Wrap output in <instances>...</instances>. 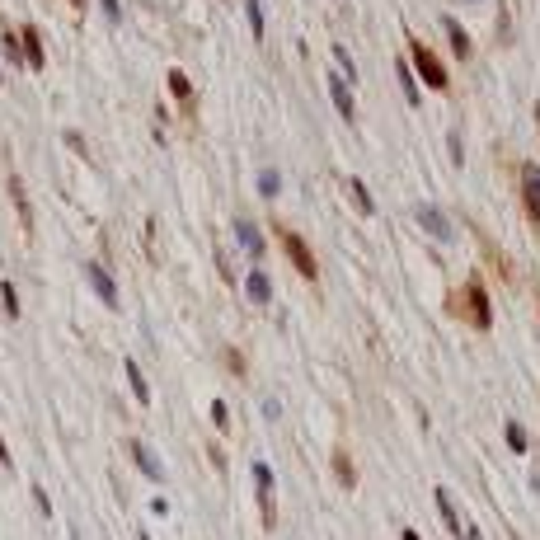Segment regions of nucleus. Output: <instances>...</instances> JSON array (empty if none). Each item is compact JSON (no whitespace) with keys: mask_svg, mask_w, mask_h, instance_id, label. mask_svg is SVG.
Instances as JSON below:
<instances>
[{"mask_svg":"<svg viewBox=\"0 0 540 540\" xmlns=\"http://www.w3.org/2000/svg\"><path fill=\"white\" fill-rule=\"evenodd\" d=\"M409 57H414V71L423 76V85H428V90H447V85H451V76H447V66H442V57H437L428 43L409 38Z\"/></svg>","mask_w":540,"mask_h":540,"instance_id":"1","label":"nucleus"},{"mask_svg":"<svg viewBox=\"0 0 540 540\" xmlns=\"http://www.w3.org/2000/svg\"><path fill=\"white\" fill-rule=\"evenodd\" d=\"M278 240H282V249H287V259H292V268L301 273V278H306V282L320 278V263H315V254L306 249V240H301V235L287 231V226H278Z\"/></svg>","mask_w":540,"mask_h":540,"instance_id":"2","label":"nucleus"},{"mask_svg":"<svg viewBox=\"0 0 540 540\" xmlns=\"http://www.w3.org/2000/svg\"><path fill=\"white\" fill-rule=\"evenodd\" d=\"M451 310H465L475 329H489V324H494V310H489V292H484V282H479V278L465 282V306H451Z\"/></svg>","mask_w":540,"mask_h":540,"instance_id":"3","label":"nucleus"},{"mask_svg":"<svg viewBox=\"0 0 540 540\" xmlns=\"http://www.w3.org/2000/svg\"><path fill=\"white\" fill-rule=\"evenodd\" d=\"M254 489H259V517L263 526H273L278 522V503H273V470L263 461H254Z\"/></svg>","mask_w":540,"mask_h":540,"instance_id":"4","label":"nucleus"},{"mask_svg":"<svg viewBox=\"0 0 540 540\" xmlns=\"http://www.w3.org/2000/svg\"><path fill=\"white\" fill-rule=\"evenodd\" d=\"M522 202H526V216H531V226H536V235H540V170L536 165L522 170Z\"/></svg>","mask_w":540,"mask_h":540,"instance_id":"5","label":"nucleus"},{"mask_svg":"<svg viewBox=\"0 0 540 540\" xmlns=\"http://www.w3.org/2000/svg\"><path fill=\"white\" fill-rule=\"evenodd\" d=\"M414 216H418V226H423V231H428L432 240H451V221H447L442 212H437L432 202H418V207H414Z\"/></svg>","mask_w":540,"mask_h":540,"instance_id":"6","label":"nucleus"},{"mask_svg":"<svg viewBox=\"0 0 540 540\" xmlns=\"http://www.w3.org/2000/svg\"><path fill=\"white\" fill-rule=\"evenodd\" d=\"M85 278H90V287H94V292L104 296V306H108V310H118V306H123V296H118L113 278H108V273L99 268V263H85Z\"/></svg>","mask_w":540,"mask_h":540,"instance_id":"7","label":"nucleus"},{"mask_svg":"<svg viewBox=\"0 0 540 540\" xmlns=\"http://www.w3.org/2000/svg\"><path fill=\"white\" fill-rule=\"evenodd\" d=\"M19 43H24V62H29V71H43V66H47L43 33L33 29V24H24V29H19Z\"/></svg>","mask_w":540,"mask_h":540,"instance_id":"8","label":"nucleus"},{"mask_svg":"<svg viewBox=\"0 0 540 540\" xmlns=\"http://www.w3.org/2000/svg\"><path fill=\"white\" fill-rule=\"evenodd\" d=\"M329 99H334V108H339L343 123H357V104H353V90H348V80L329 76Z\"/></svg>","mask_w":540,"mask_h":540,"instance_id":"9","label":"nucleus"},{"mask_svg":"<svg viewBox=\"0 0 540 540\" xmlns=\"http://www.w3.org/2000/svg\"><path fill=\"white\" fill-rule=\"evenodd\" d=\"M132 456H137V465H141V475H146V479H155V484H165V479H170V475H165V461H160L146 442H132Z\"/></svg>","mask_w":540,"mask_h":540,"instance_id":"10","label":"nucleus"},{"mask_svg":"<svg viewBox=\"0 0 540 540\" xmlns=\"http://www.w3.org/2000/svg\"><path fill=\"white\" fill-rule=\"evenodd\" d=\"M170 94H174V99H179V108H184L188 118L198 113V99H193V85H188V76H184V71H179V66H174V71H170Z\"/></svg>","mask_w":540,"mask_h":540,"instance_id":"11","label":"nucleus"},{"mask_svg":"<svg viewBox=\"0 0 540 540\" xmlns=\"http://www.w3.org/2000/svg\"><path fill=\"white\" fill-rule=\"evenodd\" d=\"M442 29H447V38H451V52L461 57V62H470V52H475V43H470V33L461 29V19H442Z\"/></svg>","mask_w":540,"mask_h":540,"instance_id":"12","label":"nucleus"},{"mask_svg":"<svg viewBox=\"0 0 540 540\" xmlns=\"http://www.w3.org/2000/svg\"><path fill=\"white\" fill-rule=\"evenodd\" d=\"M437 512H442V522H447L451 536H461V540H465V522H461V512H456V503H451L447 489H437Z\"/></svg>","mask_w":540,"mask_h":540,"instance_id":"13","label":"nucleus"},{"mask_svg":"<svg viewBox=\"0 0 540 540\" xmlns=\"http://www.w3.org/2000/svg\"><path fill=\"white\" fill-rule=\"evenodd\" d=\"M235 240H240V245H245V254H254V259L263 254V235H259V226H254V221H245V216L235 221Z\"/></svg>","mask_w":540,"mask_h":540,"instance_id":"14","label":"nucleus"},{"mask_svg":"<svg viewBox=\"0 0 540 540\" xmlns=\"http://www.w3.org/2000/svg\"><path fill=\"white\" fill-rule=\"evenodd\" d=\"M249 301H259V306H268V301H273V282H268V273H259V268H254V273H249Z\"/></svg>","mask_w":540,"mask_h":540,"instance_id":"15","label":"nucleus"},{"mask_svg":"<svg viewBox=\"0 0 540 540\" xmlns=\"http://www.w3.org/2000/svg\"><path fill=\"white\" fill-rule=\"evenodd\" d=\"M395 76H400V85H404V99H409V104H418V80H414V66L404 62H395Z\"/></svg>","mask_w":540,"mask_h":540,"instance_id":"16","label":"nucleus"},{"mask_svg":"<svg viewBox=\"0 0 540 540\" xmlns=\"http://www.w3.org/2000/svg\"><path fill=\"white\" fill-rule=\"evenodd\" d=\"M123 371H127V381H132V390H137V400L146 404V400H151V386H146V376H141V367L132 362V357H127V362H123Z\"/></svg>","mask_w":540,"mask_h":540,"instance_id":"17","label":"nucleus"},{"mask_svg":"<svg viewBox=\"0 0 540 540\" xmlns=\"http://www.w3.org/2000/svg\"><path fill=\"white\" fill-rule=\"evenodd\" d=\"M348 193H353V202H357L367 216L376 212V202H371V193H367V184H362V179H348Z\"/></svg>","mask_w":540,"mask_h":540,"instance_id":"18","label":"nucleus"},{"mask_svg":"<svg viewBox=\"0 0 540 540\" xmlns=\"http://www.w3.org/2000/svg\"><path fill=\"white\" fill-rule=\"evenodd\" d=\"M10 193H15V207H19V221H24V231H29V202H24V184H19V174H10Z\"/></svg>","mask_w":540,"mask_h":540,"instance_id":"19","label":"nucleus"},{"mask_svg":"<svg viewBox=\"0 0 540 540\" xmlns=\"http://www.w3.org/2000/svg\"><path fill=\"white\" fill-rule=\"evenodd\" d=\"M334 470H339V479L348 484V489L357 484V475H353V461H348V451H334Z\"/></svg>","mask_w":540,"mask_h":540,"instance_id":"20","label":"nucleus"},{"mask_svg":"<svg viewBox=\"0 0 540 540\" xmlns=\"http://www.w3.org/2000/svg\"><path fill=\"white\" fill-rule=\"evenodd\" d=\"M503 437H508L512 451H526V428H522V423H508V428H503Z\"/></svg>","mask_w":540,"mask_h":540,"instance_id":"21","label":"nucleus"},{"mask_svg":"<svg viewBox=\"0 0 540 540\" xmlns=\"http://www.w3.org/2000/svg\"><path fill=\"white\" fill-rule=\"evenodd\" d=\"M0 296H5V315L15 320V315H19V292H15V282H0Z\"/></svg>","mask_w":540,"mask_h":540,"instance_id":"22","label":"nucleus"},{"mask_svg":"<svg viewBox=\"0 0 540 540\" xmlns=\"http://www.w3.org/2000/svg\"><path fill=\"white\" fill-rule=\"evenodd\" d=\"M245 15H249V29H254V38H263V5H259V0H249Z\"/></svg>","mask_w":540,"mask_h":540,"instance_id":"23","label":"nucleus"},{"mask_svg":"<svg viewBox=\"0 0 540 540\" xmlns=\"http://www.w3.org/2000/svg\"><path fill=\"white\" fill-rule=\"evenodd\" d=\"M512 38V0H503V15H498V43Z\"/></svg>","mask_w":540,"mask_h":540,"instance_id":"24","label":"nucleus"},{"mask_svg":"<svg viewBox=\"0 0 540 540\" xmlns=\"http://www.w3.org/2000/svg\"><path fill=\"white\" fill-rule=\"evenodd\" d=\"M259 188H263V198H278L282 179H278V174H273V170H268V174H263V179H259Z\"/></svg>","mask_w":540,"mask_h":540,"instance_id":"25","label":"nucleus"},{"mask_svg":"<svg viewBox=\"0 0 540 540\" xmlns=\"http://www.w3.org/2000/svg\"><path fill=\"white\" fill-rule=\"evenodd\" d=\"M334 62L343 66V76H348V80L357 76V66H353V57H348V47H334Z\"/></svg>","mask_w":540,"mask_h":540,"instance_id":"26","label":"nucleus"},{"mask_svg":"<svg viewBox=\"0 0 540 540\" xmlns=\"http://www.w3.org/2000/svg\"><path fill=\"white\" fill-rule=\"evenodd\" d=\"M212 423H216V428H226V423H231V409H226V404H221V400L212 404Z\"/></svg>","mask_w":540,"mask_h":540,"instance_id":"27","label":"nucleus"},{"mask_svg":"<svg viewBox=\"0 0 540 540\" xmlns=\"http://www.w3.org/2000/svg\"><path fill=\"white\" fill-rule=\"evenodd\" d=\"M99 5H104V15L113 19V24H118V19H123V5H118V0H99Z\"/></svg>","mask_w":540,"mask_h":540,"instance_id":"28","label":"nucleus"},{"mask_svg":"<svg viewBox=\"0 0 540 540\" xmlns=\"http://www.w3.org/2000/svg\"><path fill=\"white\" fill-rule=\"evenodd\" d=\"M0 465H5V470L15 465V461H10V447H5V437H0Z\"/></svg>","mask_w":540,"mask_h":540,"instance_id":"29","label":"nucleus"},{"mask_svg":"<svg viewBox=\"0 0 540 540\" xmlns=\"http://www.w3.org/2000/svg\"><path fill=\"white\" fill-rule=\"evenodd\" d=\"M465 540H484V536H479V531H475V526H465Z\"/></svg>","mask_w":540,"mask_h":540,"instance_id":"30","label":"nucleus"},{"mask_svg":"<svg viewBox=\"0 0 540 540\" xmlns=\"http://www.w3.org/2000/svg\"><path fill=\"white\" fill-rule=\"evenodd\" d=\"M404 540H418V531H409V526H404Z\"/></svg>","mask_w":540,"mask_h":540,"instance_id":"31","label":"nucleus"},{"mask_svg":"<svg viewBox=\"0 0 540 540\" xmlns=\"http://www.w3.org/2000/svg\"><path fill=\"white\" fill-rule=\"evenodd\" d=\"M71 10H85V0H71Z\"/></svg>","mask_w":540,"mask_h":540,"instance_id":"32","label":"nucleus"},{"mask_svg":"<svg viewBox=\"0 0 540 540\" xmlns=\"http://www.w3.org/2000/svg\"><path fill=\"white\" fill-rule=\"evenodd\" d=\"M536 123H540V104H536Z\"/></svg>","mask_w":540,"mask_h":540,"instance_id":"33","label":"nucleus"}]
</instances>
